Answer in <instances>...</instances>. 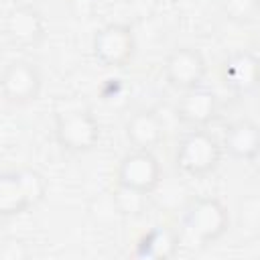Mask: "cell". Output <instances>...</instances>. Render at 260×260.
Segmentation results:
<instances>
[{"label": "cell", "instance_id": "52a82bcc", "mask_svg": "<svg viewBox=\"0 0 260 260\" xmlns=\"http://www.w3.org/2000/svg\"><path fill=\"white\" fill-rule=\"evenodd\" d=\"M0 87L6 102L28 104L39 98L43 87V77L35 63L26 59H12L4 65Z\"/></svg>", "mask_w": 260, "mask_h": 260}, {"label": "cell", "instance_id": "8fae6325", "mask_svg": "<svg viewBox=\"0 0 260 260\" xmlns=\"http://www.w3.org/2000/svg\"><path fill=\"white\" fill-rule=\"evenodd\" d=\"M124 134L134 148L154 150L165 140V124L154 110H138L126 120Z\"/></svg>", "mask_w": 260, "mask_h": 260}, {"label": "cell", "instance_id": "7a4b0ae2", "mask_svg": "<svg viewBox=\"0 0 260 260\" xmlns=\"http://www.w3.org/2000/svg\"><path fill=\"white\" fill-rule=\"evenodd\" d=\"M183 225L187 234L199 244H211L219 240L230 228L228 207L211 195L193 199L183 215Z\"/></svg>", "mask_w": 260, "mask_h": 260}, {"label": "cell", "instance_id": "2e32d148", "mask_svg": "<svg viewBox=\"0 0 260 260\" xmlns=\"http://www.w3.org/2000/svg\"><path fill=\"white\" fill-rule=\"evenodd\" d=\"M219 6L225 18L238 24L252 22L260 12V0H219Z\"/></svg>", "mask_w": 260, "mask_h": 260}, {"label": "cell", "instance_id": "ba28073f", "mask_svg": "<svg viewBox=\"0 0 260 260\" xmlns=\"http://www.w3.org/2000/svg\"><path fill=\"white\" fill-rule=\"evenodd\" d=\"M162 71H165L167 81L175 89L185 91L195 85H201L205 71H207V63L199 49L177 47L167 55V59L162 63Z\"/></svg>", "mask_w": 260, "mask_h": 260}, {"label": "cell", "instance_id": "e0dca14e", "mask_svg": "<svg viewBox=\"0 0 260 260\" xmlns=\"http://www.w3.org/2000/svg\"><path fill=\"white\" fill-rule=\"evenodd\" d=\"M30 254V248L20 240H6L0 244V260H26Z\"/></svg>", "mask_w": 260, "mask_h": 260}, {"label": "cell", "instance_id": "9a60e30c", "mask_svg": "<svg viewBox=\"0 0 260 260\" xmlns=\"http://www.w3.org/2000/svg\"><path fill=\"white\" fill-rule=\"evenodd\" d=\"M148 203V195L130 187H122L118 185L114 195H112V205L116 209V213L124 215V217H138L142 215V211L146 209Z\"/></svg>", "mask_w": 260, "mask_h": 260}, {"label": "cell", "instance_id": "30bf717a", "mask_svg": "<svg viewBox=\"0 0 260 260\" xmlns=\"http://www.w3.org/2000/svg\"><path fill=\"white\" fill-rule=\"evenodd\" d=\"M217 110H219L217 98L205 85H195L191 89H185L175 108L177 118L191 128L207 126L217 116Z\"/></svg>", "mask_w": 260, "mask_h": 260}, {"label": "cell", "instance_id": "4fadbf2b", "mask_svg": "<svg viewBox=\"0 0 260 260\" xmlns=\"http://www.w3.org/2000/svg\"><path fill=\"white\" fill-rule=\"evenodd\" d=\"M221 146L232 158L254 160L260 154V126L252 120H238L230 124Z\"/></svg>", "mask_w": 260, "mask_h": 260}, {"label": "cell", "instance_id": "7c38bea8", "mask_svg": "<svg viewBox=\"0 0 260 260\" xmlns=\"http://www.w3.org/2000/svg\"><path fill=\"white\" fill-rule=\"evenodd\" d=\"M181 238L171 225H154L144 232L132 252L138 260H169L179 252Z\"/></svg>", "mask_w": 260, "mask_h": 260}, {"label": "cell", "instance_id": "3957f363", "mask_svg": "<svg viewBox=\"0 0 260 260\" xmlns=\"http://www.w3.org/2000/svg\"><path fill=\"white\" fill-rule=\"evenodd\" d=\"M57 142L69 152H89L102 138L98 118L89 110H69L55 118Z\"/></svg>", "mask_w": 260, "mask_h": 260}, {"label": "cell", "instance_id": "5b68a950", "mask_svg": "<svg viewBox=\"0 0 260 260\" xmlns=\"http://www.w3.org/2000/svg\"><path fill=\"white\" fill-rule=\"evenodd\" d=\"M160 162L152 154V150L134 148L120 160L116 171V183L150 195L160 183Z\"/></svg>", "mask_w": 260, "mask_h": 260}, {"label": "cell", "instance_id": "277c9868", "mask_svg": "<svg viewBox=\"0 0 260 260\" xmlns=\"http://www.w3.org/2000/svg\"><path fill=\"white\" fill-rule=\"evenodd\" d=\"M93 57L112 69L126 67L136 55V37L128 24L110 22L102 26L91 41Z\"/></svg>", "mask_w": 260, "mask_h": 260}, {"label": "cell", "instance_id": "5bb4252c", "mask_svg": "<svg viewBox=\"0 0 260 260\" xmlns=\"http://www.w3.org/2000/svg\"><path fill=\"white\" fill-rule=\"evenodd\" d=\"M32 205L28 193L24 191L18 173L16 171H8L2 173L0 177V215L4 217H14L20 215L24 211H28Z\"/></svg>", "mask_w": 260, "mask_h": 260}, {"label": "cell", "instance_id": "8992f818", "mask_svg": "<svg viewBox=\"0 0 260 260\" xmlns=\"http://www.w3.org/2000/svg\"><path fill=\"white\" fill-rule=\"evenodd\" d=\"M45 30V16L32 4H16L4 14V37L16 49L37 47Z\"/></svg>", "mask_w": 260, "mask_h": 260}, {"label": "cell", "instance_id": "6da1fadb", "mask_svg": "<svg viewBox=\"0 0 260 260\" xmlns=\"http://www.w3.org/2000/svg\"><path fill=\"white\" fill-rule=\"evenodd\" d=\"M221 152L223 146L215 136H211L207 130L193 128L179 142L175 152V165L185 175L203 177L217 169L221 160Z\"/></svg>", "mask_w": 260, "mask_h": 260}, {"label": "cell", "instance_id": "9c48e42d", "mask_svg": "<svg viewBox=\"0 0 260 260\" xmlns=\"http://www.w3.org/2000/svg\"><path fill=\"white\" fill-rule=\"evenodd\" d=\"M219 75L232 93H254L260 87V57H256L252 51H236L223 61Z\"/></svg>", "mask_w": 260, "mask_h": 260}]
</instances>
